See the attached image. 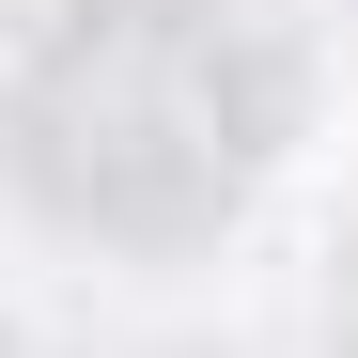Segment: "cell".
I'll return each instance as SVG.
<instances>
[{"label": "cell", "mask_w": 358, "mask_h": 358, "mask_svg": "<svg viewBox=\"0 0 358 358\" xmlns=\"http://www.w3.org/2000/svg\"><path fill=\"white\" fill-rule=\"evenodd\" d=\"M63 16H94V0H0V63H47Z\"/></svg>", "instance_id": "1"}]
</instances>
